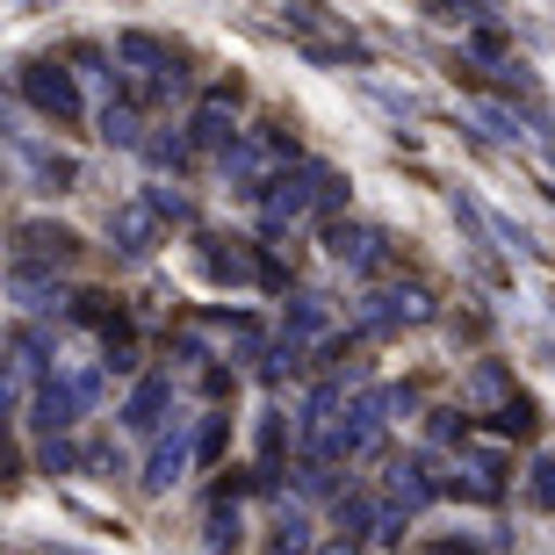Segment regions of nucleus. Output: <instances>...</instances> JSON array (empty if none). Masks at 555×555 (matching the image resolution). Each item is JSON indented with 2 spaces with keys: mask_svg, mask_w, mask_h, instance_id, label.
Here are the masks:
<instances>
[{
  "mask_svg": "<svg viewBox=\"0 0 555 555\" xmlns=\"http://www.w3.org/2000/svg\"><path fill=\"white\" fill-rule=\"evenodd\" d=\"M22 87H29V102H37L43 116H59V124H73V116H80V87L65 80L59 65H29V80H22Z\"/></svg>",
  "mask_w": 555,
  "mask_h": 555,
  "instance_id": "nucleus-1",
  "label": "nucleus"
}]
</instances>
